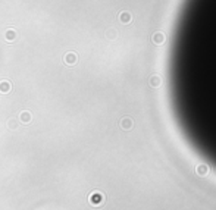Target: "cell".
Instances as JSON below:
<instances>
[{"label": "cell", "mask_w": 216, "mask_h": 210, "mask_svg": "<svg viewBox=\"0 0 216 210\" xmlns=\"http://www.w3.org/2000/svg\"><path fill=\"white\" fill-rule=\"evenodd\" d=\"M103 200H105V197H103V194L99 193V191H94V193L90 194L88 197V201L91 206H100L103 204Z\"/></svg>", "instance_id": "6da1fadb"}, {"label": "cell", "mask_w": 216, "mask_h": 210, "mask_svg": "<svg viewBox=\"0 0 216 210\" xmlns=\"http://www.w3.org/2000/svg\"><path fill=\"white\" fill-rule=\"evenodd\" d=\"M121 125H122V128H125V129H129V128L133 127V122L129 121V119H124V121L121 122Z\"/></svg>", "instance_id": "8992f818"}, {"label": "cell", "mask_w": 216, "mask_h": 210, "mask_svg": "<svg viewBox=\"0 0 216 210\" xmlns=\"http://www.w3.org/2000/svg\"><path fill=\"white\" fill-rule=\"evenodd\" d=\"M9 90H11V84L7 83V81H2L0 83V91L2 93H7Z\"/></svg>", "instance_id": "277c9868"}, {"label": "cell", "mask_w": 216, "mask_h": 210, "mask_svg": "<svg viewBox=\"0 0 216 210\" xmlns=\"http://www.w3.org/2000/svg\"><path fill=\"white\" fill-rule=\"evenodd\" d=\"M65 62H66L68 65H74V63L77 62V56L74 55V53H68V55L65 56Z\"/></svg>", "instance_id": "7a4b0ae2"}, {"label": "cell", "mask_w": 216, "mask_h": 210, "mask_svg": "<svg viewBox=\"0 0 216 210\" xmlns=\"http://www.w3.org/2000/svg\"><path fill=\"white\" fill-rule=\"evenodd\" d=\"M21 121L25 122V123H28V122L31 121V115H29L28 112H22V113H21Z\"/></svg>", "instance_id": "5b68a950"}, {"label": "cell", "mask_w": 216, "mask_h": 210, "mask_svg": "<svg viewBox=\"0 0 216 210\" xmlns=\"http://www.w3.org/2000/svg\"><path fill=\"white\" fill-rule=\"evenodd\" d=\"M196 171H197V173H199V175H207V173H209V168H207L206 165H200L199 168L196 169Z\"/></svg>", "instance_id": "3957f363"}]
</instances>
